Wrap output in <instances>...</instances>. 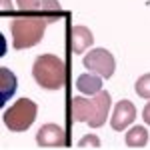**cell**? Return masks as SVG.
<instances>
[{
    "label": "cell",
    "mask_w": 150,
    "mask_h": 150,
    "mask_svg": "<svg viewBox=\"0 0 150 150\" xmlns=\"http://www.w3.org/2000/svg\"><path fill=\"white\" fill-rule=\"evenodd\" d=\"M32 76L38 86L46 90H60L66 82V66L54 54H42L32 64Z\"/></svg>",
    "instance_id": "cell-1"
},
{
    "label": "cell",
    "mask_w": 150,
    "mask_h": 150,
    "mask_svg": "<svg viewBox=\"0 0 150 150\" xmlns=\"http://www.w3.org/2000/svg\"><path fill=\"white\" fill-rule=\"evenodd\" d=\"M48 20L42 18H16L10 22L12 32V44L16 50H26V48L36 46L46 30Z\"/></svg>",
    "instance_id": "cell-2"
},
{
    "label": "cell",
    "mask_w": 150,
    "mask_h": 150,
    "mask_svg": "<svg viewBox=\"0 0 150 150\" xmlns=\"http://www.w3.org/2000/svg\"><path fill=\"white\" fill-rule=\"evenodd\" d=\"M36 112L38 106L36 102H32L30 98H20L12 104L10 108L4 112V124L12 132H24L32 126V122L36 120Z\"/></svg>",
    "instance_id": "cell-3"
},
{
    "label": "cell",
    "mask_w": 150,
    "mask_h": 150,
    "mask_svg": "<svg viewBox=\"0 0 150 150\" xmlns=\"http://www.w3.org/2000/svg\"><path fill=\"white\" fill-rule=\"evenodd\" d=\"M84 66L90 72L102 76V78H110L114 74L116 62H114V56L106 48H94L84 56Z\"/></svg>",
    "instance_id": "cell-4"
},
{
    "label": "cell",
    "mask_w": 150,
    "mask_h": 150,
    "mask_svg": "<svg viewBox=\"0 0 150 150\" xmlns=\"http://www.w3.org/2000/svg\"><path fill=\"white\" fill-rule=\"evenodd\" d=\"M36 144L40 148H62L66 146V134L58 124H44L36 134Z\"/></svg>",
    "instance_id": "cell-5"
},
{
    "label": "cell",
    "mask_w": 150,
    "mask_h": 150,
    "mask_svg": "<svg viewBox=\"0 0 150 150\" xmlns=\"http://www.w3.org/2000/svg\"><path fill=\"white\" fill-rule=\"evenodd\" d=\"M136 118V106L130 102V100H120V102L114 106V112H112V118H110V126L112 130L120 132L128 128Z\"/></svg>",
    "instance_id": "cell-6"
},
{
    "label": "cell",
    "mask_w": 150,
    "mask_h": 150,
    "mask_svg": "<svg viewBox=\"0 0 150 150\" xmlns=\"http://www.w3.org/2000/svg\"><path fill=\"white\" fill-rule=\"evenodd\" d=\"M92 102H94V114L88 120V124L92 128H98L106 122V116H108V110H110V94L106 90H100L98 94L92 96Z\"/></svg>",
    "instance_id": "cell-7"
},
{
    "label": "cell",
    "mask_w": 150,
    "mask_h": 150,
    "mask_svg": "<svg viewBox=\"0 0 150 150\" xmlns=\"http://www.w3.org/2000/svg\"><path fill=\"white\" fill-rule=\"evenodd\" d=\"M94 114V102L92 98L76 96L72 98V118L76 122H88Z\"/></svg>",
    "instance_id": "cell-8"
},
{
    "label": "cell",
    "mask_w": 150,
    "mask_h": 150,
    "mask_svg": "<svg viewBox=\"0 0 150 150\" xmlns=\"http://www.w3.org/2000/svg\"><path fill=\"white\" fill-rule=\"evenodd\" d=\"M92 42H94V36L86 26L78 24V26L72 28V50H74V54L86 52V48L92 46Z\"/></svg>",
    "instance_id": "cell-9"
},
{
    "label": "cell",
    "mask_w": 150,
    "mask_h": 150,
    "mask_svg": "<svg viewBox=\"0 0 150 150\" xmlns=\"http://www.w3.org/2000/svg\"><path fill=\"white\" fill-rule=\"evenodd\" d=\"M102 76L98 74H80L76 78V88L86 96H94L102 90Z\"/></svg>",
    "instance_id": "cell-10"
},
{
    "label": "cell",
    "mask_w": 150,
    "mask_h": 150,
    "mask_svg": "<svg viewBox=\"0 0 150 150\" xmlns=\"http://www.w3.org/2000/svg\"><path fill=\"white\" fill-rule=\"evenodd\" d=\"M16 86H18L16 76H14L8 68L2 66V68H0V106L16 92Z\"/></svg>",
    "instance_id": "cell-11"
},
{
    "label": "cell",
    "mask_w": 150,
    "mask_h": 150,
    "mask_svg": "<svg viewBox=\"0 0 150 150\" xmlns=\"http://www.w3.org/2000/svg\"><path fill=\"white\" fill-rule=\"evenodd\" d=\"M146 144H148V130L144 126H134L126 132L128 148H144Z\"/></svg>",
    "instance_id": "cell-12"
},
{
    "label": "cell",
    "mask_w": 150,
    "mask_h": 150,
    "mask_svg": "<svg viewBox=\"0 0 150 150\" xmlns=\"http://www.w3.org/2000/svg\"><path fill=\"white\" fill-rule=\"evenodd\" d=\"M136 94L144 100H150V72L136 80Z\"/></svg>",
    "instance_id": "cell-13"
},
{
    "label": "cell",
    "mask_w": 150,
    "mask_h": 150,
    "mask_svg": "<svg viewBox=\"0 0 150 150\" xmlns=\"http://www.w3.org/2000/svg\"><path fill=\"white\" fill-rule=\"evenodd\" d=\"M40 2L42 0H16V6L22 12H34L40 8Z\"/></svg>",
    "instance_id": "cell-14"
},
{
    "label": "cell",
    "mask_w": 150,
    "mask_h": 150,
    "mask_svg": "<svg viewBox=\"0 0 150 150\" xmlns=\"http://www.w3.org/2000/svg\"><path fill=\"white\" fill-rule=\"evenodd\" d=\"M78 146L80 148H100V138L96 134H88L78 142Z\"/></svg>",
    "instance_id": "cell-15"
},
{
    "label": "cell",
    "mask_w": 150,
    "mask_h": 150,
    "mask_svg": "<svg viewBox=\"0 0 150 150\" xmlns=\"http://www.w3.org/2000/svg\"><path fill=\"white\" fill-rule=\"evenodd\" d=\"M40 10H44V12H60V2H58V0H42V2H40Z\"/></svg>",
    "instance_id": "cell-16"
},
{
    "label": "cell",
    "mask_w": 150,
    "mask_h": 150,
    "mask_svg": "<svg viewBox=\"0 0 150 150\" xmlns=\"http://www.w3.org/2000/svg\"><path fill=\"white\" fill-rule=\"evenodd\" d=\"M142 118H144V122L150 124V102L144 106V112H142Z\"/></svg>",
    "instance_id": "cell-17"
},
{
    "label": "cell",
    "mask_w": 150,
    "mask_h": 150,
    "mask_svg": "<svg viewBox=\"0 0 150 150\" xmlns=\"http://www.w3.org/2000/svg\"><path fill=\"white\" fill-rule=\"evenodd\" d=\"M10 0H2V10H10Z\"/></svg>",
    "instance_id": "cell-18"
}]
</instances>
